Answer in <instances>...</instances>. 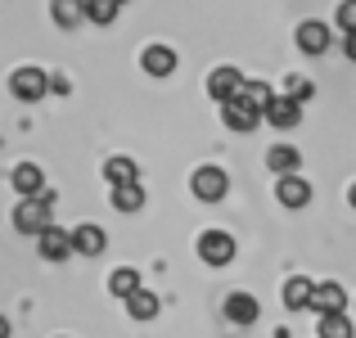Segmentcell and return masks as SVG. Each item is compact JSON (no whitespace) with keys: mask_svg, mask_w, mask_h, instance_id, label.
I'll list each match as a JSON object with an SVG mask.
<instances>
[{"mask_svg":"<svg viewBox=\"0 0 356 338\" xmlns=\"http://www.w3.org/2000/svg\"><path fill=\"white\" fill-rule=\"evenodd\" d=\"M261 118H266L275 131H293L298 122H302V104H298V99H289V95H275V99L266 104V113H261Z\"/></svg>","mask_w":356,"mask_h":338,"instance_id":"obj_6","label":"cell"},{"mask_svg":"<svg viewBox=\"0 0 356 338\" xmlns=\"http://www.w3.org/2000/svg\"><path fill=\"white\" fill-rule=\"evenodd\" d=\"M348 199H352V208H356V185H352V194H348Z\"/></svg>","mask_w":356,"mask_h":338,"instance_id":"obj_30","label":"cell"},{"mask_svg":"<svg viewBox=\"0 0 356 338\" xmlns=\"http://www.w3.org/2000/svg\"><path fill=\"white\" fill-rule=\"evenodd\" d=\"M275 199L284 203V208H307V203H312V185H307L302 176H280Z\"/></svg>","mask_w":356,"mask_h":338,"instance_id":"obj_13","label":"cell"},{"mask_svg":"<svg viewBox=\"0 0 356 338\" xmlns=\"http://www.w3.org/2000/svg\"><path fill=\"white\" fill-rule=\"evenodd\" d=\"M321 338H352V321L348 316H321Z\"/></svg>","mask_w":356,"mask_h":338,"instance_id":"obj_25","label":"cell"},{"mask_svg":"<svg viewBox=\"0 0 356 338\" xmlns=\"http://www.w3.org/2000/svg\"><path fill=\"white\" fill-rule=\"evenodd\" d=\"M226 316H230L235 325H252V321L261 316V303H257L252 293H230V298H226Z\"/></svg>","mask_w":356,"mask_h":338,"instance_id":"obj_14","label":"cell"},{"mask_svg":"<svg viewBox=\"0 0 356 338\" xmlns=\"http://www.w3.org/2000/svg\"><path fill=\"white\" fill-rule=\"evenodd\" d=\"M118 0H86V18L90 23H99V27H113V18H118Z\"/></svg>","mask_w":356,"mask_h":338,"instance_id":"obj_22","label":"cell"},{"mask_svg":"<svg viewBox=\"0 0 356 338\" xmlns=\"http://www.w3.org/2000/svg\"><path fill=\"white\" fill-rule=\"evenodd\" d=\"M190 190H194V199H203V203H217V199H226V190H230V176L221 172V167H199V172L190 176Z\"/></svg>","mask_w":356,"mask_h":338,"instance_id":"obj_3","label":"cell"},{"mask_svg":"<svg viewBox=\"0 0 356 338\" xmlns=\"http://www.w3.org/2000/svg\"><path fill=\"white\" fill-rule=\"evenodd\" d=\"M9 181H14V190L23 194V199H36V194H45V172L36 163H18L14 172H9Z\"/></svg>","mask_w":356,"mask_h":338,"instance_id":"obj_11","label":"cell"},{"mask_svg":"<svg viewBox=\"0 0 356 338\" xmlns=\"http://www.w3.org/2000/svg\"><path fill=\"white\" fill-rule=\"evenodd\" d=\"M104 176H108V185H140V172H136V163L131 158H108L104 163Z\"/></svg>","mask_w":356,"mask_h":338,"instance_id":"obj_19","label":"cell"},{"mask_svg":"<svg viewBox=\"0 0 356 338\" xmlns=\"http://www.w3.org/2000/svg\"><path fill=\"white\" fill-rule=\"evenodd\" d=\"M284 95L302 104V99H312V95H316V86H312L307 77H293V72H289V77H284Z\"/></svg>","mask_w":356,"mask_h":338,"instance_id":"obj_26","label":"cell"},{"mask_svg":"<svg viewBox=\"0 0 356 338\" xmlns=\"http://www.w3.org/2000/svg\"><path fill=\"white\" fill-rule=\"evenodd\" d=\"M0 338H9V321H5V316H0Z\"/></svg>","mask_w":356,"mask_h":338,"instance_id":"obj_29","label":"cell"},{"mask_svg":"<svg viewBox=\"0 0 356 338\" xmlns=\"http://www.w3.org/2000/svg\"><path fill=\"white\" fill-rule=\"evenodd\" d=\"M343 54H348V59L356 63V32H352V36H343Z\"/></svg>","mask_w":356,"mask_h":338,"instance_id":"obj_28","label":"cell"},{"mask_svg":"<svg viewBox=\"0 0 356 338\" xmlns=\"http://www.w3.org/2000/svg\"><path fill=\"white\" fill-rule=\"evenodd\" d=\"M127 312L136 316V321H154V316H158V298L149 293V289H140V293L127 303Z\"/></svg>","mask_w":356,"mask_h":338,"instance_id":"obj_24","label":"cell"},{"mask_svg":"<svg viewBox=\"0 0 356 338\" xmlns=\"http://www.w3.org/2000/svg\"><path fill=\"white\" fill-rule=\"evenodd\" d=\"M343 307H348V293H343V284H316V298H312V312L321 316H343Z\"/></svg>","mask_w":356,"mask_h":338,"instance_id":"obj_12","label":"cell"},{"mask_svg":"<svg viewBox=\"0 0 356 338\" xmlns=\"http://www.w3.org/2000/svg\"><path fill=\"white\" fill-rule=\"evenodd\" d=\"M118 5H127V0H118Z\"/></svg>","mask_w":356,"mask_h":338,"instance_id":"obj_31","label":"cell"},{"mask_svg":"<svg viewBox=\"0 0 356 338\" xmlns=\"http://www.w3.org/2000/svg\"><path fill=\"white\" fill-rule=\"evenodd\" d=\"M312 298H316V284H312L307 275L284 280V307H289V312H302V307H312Z\"/></svg>","mask_w":356,"mask_h":338,"instance_id":"obj_15","label":"cell"},{"mask_svg":"<svg viewBox=\"0 0 356 338\" xmlns=\"http://www.w3.org/2000/svg\"><path fill=\"white\" fill-rule=\"evenodd\" d=\"M9 90H14V99H23V104H36V99H45V90H50V77H45L41 68H14Z\"/></svg>","mask_w":356,"mask_h":338,"instance_id":"obj_2","label":"cell"},{"mask_svg":"<svg viewBox=\"0 0 356 338\" xmlns=\"http://www.w3.org/2000/svg\"><path fill=\"white\" fill-rule=\"evenodd\" d=\"M298 50H302V54H325V50H330V23L307 18V23L298 27Z\"/></svg>","mask_w":356,"mask_h":338,"instance_id":"obj_10","label":"cell"},{"mask_svg":"<svg viewBox=\"0 0 356 338\" xmlns=\"http://www.w3.org/2000/svg\"><path fill=\"white\" fill-rule=\"evenodd\" d=\"M239 95L248 99V104L257 108V113H266V104H270V99H275V90H270L266 81H243V90H239Z\"/></svg>","mask_w":356,"mask_h":338,"instance_id":"obj_23","label":"cell"},{"mask_svg":"<svg viewBox=\"0 0 356 338\" xmlns=\"http://www.w3.org/2000/svg\"><path fill=\"white\" fill-rule=\"evenodd\" d=\"M199 257L208 261V266H230V261H235V239H230L226 230H203L199 234Z\"/></svg>","mask_w":356,"mask_h":338,"instance_id":"obj_4","label":"cell"},{"mask_svg":"<svg viewBox=\"0 0 356 338\" xmlns=\"http://www.w3.org/2000/svg\"><path fill=\"white\" fill-rule=\"evenodd\" d=\"M239 90H243V77H239V68H230V63H221V68L208 77V95L217 99V104H230Z\"/></svg>","mask_w":356,"mask_h":338,"instance_id":"obj_5","label":"cell"},{"mask_svg":"<svg viewBox=\"0 0 356 338\" xmlns=\"http://www.w3.org/2000/svg\"><path fill=\"white\" fill-rule=\"evenodd\" d=\"M50 203H54V194H50V190L36 194V199H23V203L14 208V225H18L23 234H36V239H41V234L54 225V221H50Z\"/></svg>","mask_w":356,"mask_h":338,"instance_id":"obj_1","label":"cell"},{"mask_svg":"<svg viewBox=\"0 0 356 338\" xmlns=\"http://www.w3.org/2000/svg\"><path fill=\"white\" fill-rule=\"evenodd\" d=\"M36 248H41V257L45 261H63V257H72V230H59V225H50V230L36 239Z\"/></svg>","mask_w":356,"mask_h":338,"instance_id":"obj_8","label":"cell"},{"mask_svg":"<svg viewBox=\"0 0 356 338\" xmlns=\"http://www.w3.org/2000/svg\"><path fill=\"white\" fill-rule=\"evenodd\" d=\"M50 14H54V23H59V27H77L81 18H86V0H54Z\"/></svg>","mask_w":356,"mask_h":338,"instance_id":"obj_20","label":"cell"},{"mask_svg":"<svg viewBox=\"0 0 356 338\" xmlns=\"http://www.w3.org/2000/svg\"><path fill=\"white\" fill-rule=\"evenodd\" d=\"M334 27H343V36L356 32V0H343L339 14H334Z\"/></svg>","mask_w":356,"mask_h":338,"instance_id":"obj_27","label":"cell"},{"mask_svg":"<svg viewBox=\"0 0 356 338\" xmlns=\"http://www.w3.org/2000/svg\"><path fill=\"white\" fill-rule=\"evenodd\" d=\"M266 167H270L275 176H298V167H302V154H298L293 145H275V149L266 154Z\"/></svg>","mask_w":356,"mask_h":338,"instance_id":"obj_16","label":"cell"},{"mask_svg":"<svg viewBox=\"0 0 356 338\" xmlns=\"http://www.w3.org/2000/svg\"><path fill=\"white\" fill-rule=\"evenodd\" d=\"M113 208L118 212H140L145 208V185H118L113 190Z\"/></svg>","mask_w":356,"mask_h":338,"instance_id":"obj_21","label":"cell"},{"mask_svg":"<svg viewBox=\"0 0 356 338\" xmlns=\"http://www.w3.org/2000/svg\"><path fill=\"white\" fill-rule=\"evenodd\" d=\"M140 68H145L149 77H172L176 50H172V45H145V50H140Z\"/></svg>","mask_w":356,"mask_h":338,"instance_id":"obj_9","label":"cell"},{"mask_svg":"<svg viewBox=\"0 0 356 338\" xmlns=\"http://www.w3.org/2000/svg\"><path fill=\"white\" fill-rule=\"evenodd\" d=\"M104 230H99V225H77V230H72V248L77 252H86V257H99V252H104Z\"/></svg>","mask_w":356,"mask_h":338,"instance_id":"obj_18","label":"cell"},{"mask_svg":"<svg viewBox=\"0 0 356 338\" xmlns=\"http://www.w3.org/2000/svg\"><path fill=\"white\" fill-rule=\"evenodd\" d=\"M140 289H145V284H140V271L136 266H118L113 275H108V293H113V298H127V303H131Z\"/></svg>","mask_w":356,"mask_h":338,"instance_id":"obj_17","label":"cell"},{"mask_svg":"<svg viewBox=\"0 0 356 338\" xmlns=\"http://www.w3.org/2000/svg\"><path fill=\"white\" fill-rule=\"evenodd\" d=\"M221 122H226L230 131H257V122H261V113L248 104L243 95H235L230 104H221Z\"/></svg>","mask_w":356,"mask_h":338,"instance_id":"obj_7","label":"cell"}]
</instances>
